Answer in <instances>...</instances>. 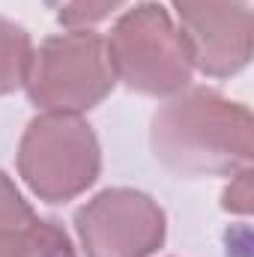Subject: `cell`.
I'll use <instances>...</instances> for the list:
<instances>
[{
  "instance_id": "cell-4",
  "label": "cell",
  "mask_w": 254,
  "mask_h": 257,
  "mask_svg": "<svg viewBox=\"0 0 254 257\" xmlns=\"http://www.w3.org/2000/svg\"><path fill=\"white\" fill-rule=\"evenodd\" d=\"M114 87V69L105 42L90 30H72L33 51L27 93L36 108L78 114L99 105Z\"/></svg>"
},
{
  "instance_id": "cell-5",
  "label": "cell",
  "mask_w": 254,
  "mask_h": 257,
  "mask_svg": "<svg viewBox=\"0 0 254 257\" xmlns=\"http://www.w3.org/2000/svg\"><path fill=\"white\" fill-rule=\"evenodd\" d=\"M87 257H150L165 239V212L141 192L108 189L75 215Z\"/></svg>"
},
{
  "instance_id": "cell-3",
  "label": "cell",
  "mask_w": 254,
  "mask_h": 257,
  "mask_svg": "<svg viewBox=\"0 0 254 257\" xmlns=\"http://www.w3.org/2000/svg\"><path fill=\"white\" fill-rule=\"evenodd\" d=\"M18 171L48 203H63L90 189L99 177V144L78 114H42L21 141Z\"/></svg>"
},
{
  "instance_id": "cell-2",
  "label": "cell",
  "mask_w": 254,
  "mask_h": 257,
  "mask_svg": "<svg viewBox=\"0 0 254 257\" xmlns=\"http://www.w3.org/2000/svg\"><path fill=\"white\" fill-rule=\"evenodd\" d=\"M114 78L147 96H168L189 84L191 57L183 33L156 3H141L126 12L105 42Z\"/></svg>"
},
{
  "instance_id": "cell-6",
  "label": "cell",
  "mask_w": 254,
  "mask_h": 257,
  "mask_svg": "<svg viewBox=\"0 0 254 257\" xmlns=\"http://www.w3.org/2000/svg\"><path fill=\"white\" fill-rule=\"evenodd\" d=\"M191 66L233 75L251 54V15L242 0H174Z\"/></svg>"
},
{
  "instance_id": "cell-1",
  "label": "cell",
  "mask_w": 254,
  "mask_h": 257,
  "mask_svg": "<svg viewBox=\"0 0 254 257\" xmlns=\"http://www.w3.org/2000/svg\"><path fill=\"white\" fill-rule=\"evenodd\" d=\"M153 150L186 177L230 174L251 159V114L212 90H191L156 114Z\"/></svg>"
},
{
  "instance_id": "cell-9",
  "label": "cell",
  "mask_w": 254,
  "mask_h": 257,
  "mask_svg": "<svg viewBox=\"0 0 254 257\" xmlns=\"http://www.w3.org/2000/svg\"><path fill=\"white\" fill-rule=\"evenodd\" d=\"M123 0H60L57 3V21L78 30L87 24L102 21L108 12H114Z\"/></svg>"
},
{
  "instance_id": "cell-7",
  "label": "cell",
  "mask_w": 254,
  "mask_h": 257,
  "mask_svg": "<svg viewBox=\"0 0 254 257\" xmlns=\"http://www.w3.org/2000/svg\"><path fill=\"white\" fill-rule=\"evenodd\" d=\"M0 257H75L57 221H42L27 206L0 221Z\"/></svg>"
},
{
  "instance_id": "cell-8",
  "label": "cell",
  "mask_w": 254,
  "mask_h": 257,
  "mask_svg": "<svg viewBox=\"0 0 254 257\" xmlns=\"http://www.w3.org/2000/svg\"><path fill=\"white\" fill-rule=\"evenodd\" d=\"M30 66H33L30 36L18 24L0 18V93H12L21 84H27Z\"/></svg>"
}]
</instances>
